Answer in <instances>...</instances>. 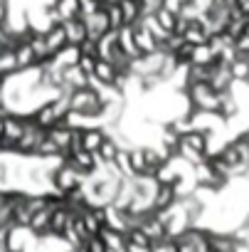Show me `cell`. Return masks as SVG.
I'll return each instance as SVG.
<instances>
[{
  "label": "cell",
  "instance_id": "obj_1",
  "mask_svg": "<svg viewBox=\"0 0 249 252\" xmlns=\"http://www.w3.org/2000/svg\"><path fill=\"white\" fill-rule=\"evenodd\" d=\"M67 99H69V109L72 111H77L82 116H89V119H94L99 124V116L104 111V104H101V96H99L96 87L89 84V87L74 89V92L67 94Z\"/></svg>",
  "mask_w": 249,
  "mask_h": 252
},
{
  "label": "cell",
  "instance_id": "obj_2",
  "mask_svg": "<svg viewBox=\"0 0 249 252\" xmlns=\"http://www.w3.org/2000/svg\"><path fill=\"white\" fill-rule=\"evenodd\" d=\"M84 181H86V176L84 173H79L67 158L52 171V178H50V183H52V190L55 193H59V195H69V193H74V190H79V188H84Z\"/></svg>",
  "mask_w": 249,
  "mask_h": 252
},
{
  "label": "cell",
  "instance_id": "obj_3",
  "mask_svg": "<svg viewBox=\"0 0 249 252\" xmlns=\"http://www.w3.org/2000/svg\"><path fill=\"white\" fill-rule=\"evenodd\" d=\"M185 94H188L190 109H197V111H217V106H220V94L210 87V82L190 84Z\"/></svg>",
  "mask_w": 249,
  "mask_h": 252
},
{
  "label": "cell",
  "instance_id": "obj_4",
  "mask_svg": "<svg viewBox=\"0 0 249 252\" xmlns=\"http://www.w3.org/2000/svg\"><path fill=\"white\" fill-rule=\"evenodd\" d=\"M131 30H134V40H136V47H138L141 55H148V52L161 50V42L156 40V35L148 30V25L143 20H138L136 25H131Z\"/></svg>",
  "mask_w": 249,
  "mask_h": 252
},
{
  "label": "cell",
  "instance_id": "obj_5",
  "mask_svg": "<svg viewBox=\"0 0 249 252\" xmlns=\"http://www.w3.org/2000/svg\"><path fill=\"white\" fill-rule=\"evenodd\" d=\"M67 161H69L79 173H84V176H91L96 168H101V161H99L96 151H86V149H82V151L67 156Z\"/></svg>",
  "mask_w": 249,
  "mask_h": 252
},
{
  "label": "cell",
  "instance_id": "obj_6",
  "mask_svg": "<svg viewBox=\"0 0 249 252\" xmlns=\"http://www.w3.org/2000/svg\"><path fill=\"white\" fill-rule=\"evenodd\" d=\"M84 23H86V30H89V40H101L106 32H111V23H109L106 5H104L99 13H94V15L84 18Z\"/></svg>",
  "mask_w": 249,
  "mask_h": 252
},
{
  "label": "cell",
  "instance_id": "obj_7",
  "mask_svg": "<svg viewBox=\"0 0 249 252\" xmlns=\"http://www.w3.org/2000/svg\"><path fill=\"white\" fill-rule=\"evenodd\" d=\"M210 87L217 92V94H222V92H229L232 87H234V77H232V72H229V64H212V72H210Z\"/></svg>",
  "mask_w": 249,
  "mask_h": 252
},
{
  "label": "cell",
  "instance_id": "obj_8",
  "mask_svg": "<svg viewBox=\"0 0 249 252\" xmlns=\"http://www.w3.org/2000/svg\"><path fill=\"white\" fill-rule=\"evenodd\" d=\"M47 136L55 141V146L59 149V154L67 158V154H69V149H72V139H74V129H72V126L59 124V126H55V129L47 131Z\"/></svg>",
  "mask_w": 249,
  "mask_h": 252
},
{
  "label": "cell",
  "instance_id": "obj_9",
  "mask_svg": "<svg viewBox=\"0 0 249 252\" xmlns=\"http://www.w3.org/2000/svg\"><path fill=\"white\" fill-rule=\"evenodd\" d=\"M64 32H67V42L79 47L84 40H89V30H86V23L84 18H74V20H64Z\"/></svg>",
  "mask_w": 249,
  "mask_h": 252
},
{
  "label": "cell",
  "instance_id": "obj_10",
  "mask_svg": "<svg viewBox=\"0 0 249 252\" xmlns=\"http://www.w3.org/2000/svg\"><path fill=\"white\" fill-rule=\"evenodd\" d=\"M178 200H180V195H178V190L173 186H161L158 183V190H156V198H153V213L170 210Z\"/></svg>",
  "mask_w": 249,
  "mask_h": 252
},
{
  "label": "cell",
  "instance_id": "obj_11",
  "mask_svg": "<svg viewBox=\"0 0 249 252\" xmlns=\"http://www.w3.org/2000/svg\"><path fill=\"white\" fill-rule=\"evenodd\" d=\"M116 77H118V69H116L113 62H109V60H96L91 84H116Z\"/></svg>",
  "mask_w": 249,
  "mask_h": 252
},
{
  "label": "cell",
  "instance_id": "obj_12",
  "mask_svg": "<svg viewBox=\"0 0 249 252\" xmlns=\"http://www.w3.org/2000/svg\"><path fill=\"white\" fill-rule=\"evenodd\" d=\"M89 84H91V77L79 64L64 67V87H67V92H74V89H82V87H89Z\"/></svg>",
  "mask_w": 249,
  "mask_h": 252
},
{
  "label": "cell",
  "instance_id": "obj_13",
  "mask_svg": "<svg viewBox=\"0 0 249 252\" xmlns=\"http://www.w3.org/2000/svg\"><path fill=\"white\" fill-rule=\"evenodd\" d=\"M45 40H47V47H50V52H52V57L57 55V52H62L69 42H67V32H64V25L62 23H57V25H52L50 30H45Z\"/></svg>",
  "mask_w": 249,
  "mask_h": 252
},
{
  "label": "cell",
  "instance_id": "obj_14",
  "mask_svg": "<svg viewBox=\"0 0 249 252\" xmlns=\"http://www.w3.org/2000/svg\"><path fill=\"white\" fill-rule=\"evenodd\" d=\"M118 8L123 15V25H136L138 20H143V8L138 0H118Z\"/></svg>",
  "mask_w": 249,
  "mask_h": 252
},
{
  "label": "cell",
  "instance_id": "obj_15",
  "mask_svg": "<svg viewBox=\"0 0 249 252\" xmlns=\"http://www.w3.org/2000/svg\"><path fill=\"white\" fill-rule=\"evenodd\" d=\"M106 129H101V126H89V129L82 131V141H84V149L86 151H99L101 144L106 141Z\"/></svg>",
  "mask_w": 249,
  "mask_h": 252
},
{
  "label": "cell",
  "instance_id": "obj_16",
  "mask_svg": "<svg viewBox=\"0 0 249 252\" xmlns=\"http://www.w3.org/2000/svg\"><path fill=\"white\" fill-rule=\"evenodd\" d=\"M55 13H57V18L62 23L82 18V0H57V3H55Z\"/></svg>",
  "mask_w": 249,
  "mask_h": 252
},
{
  "label": "cell",
  "instance_id": "obj_17",
  "mask_svg": "<svg viewBox=\"0 0 249 252\" xmlns=\"http://www.w3.org/2000/svg\"><path fill=\"white\" fill-rule=\"evenodd\" d=\"M118 47H121L123 55L131 57V60H138V57H141V52H138V47H136V40H134V30H131L129 25L118 30Z\"/></svg>",
  "mask_w": 249,
  "mask_h": 252
},
{
  "label": "cell",
  "instance_id": "obj_18",
  "mask_svg": "<svg viewBox=\"0 0 249 252\" xmlns=\"http://www.w3.org/2000/svg\"><path fill=\"white\" fill-rule=\"evenodd\" d=\"M183 37H185V42H190V45H202V42L210 40V32H207L205 23L197 18V20H193V23L188 25V30L183 32Z\"/></svg>",
  "mask_w": 249,
  "mask_h": 252
},
{
  "label": "cell",
  "instance_id": "obj_19",
  "mask_svg": "<svg viewBox=\"0 0 249 252\" xmlns=\"http://www.w3.org/2000/svg\"><path fill=\"white\" fill-rule=\"evenodd\" d=\"M118 151H121V144L113 139V136H106V141L101 144V149L96 151V156H99V161H101V166L106 163H113L116 161V156H118Z\"/></svg>",
  "mask_w": 249,
  "mask_h": 252
},
{
  "label": "cell",
  "instance_id": "obj_20",
  "mask_svg": "<svg viewBox=\"0 0 249 252\" xmlns=\"http://www.w3.org/2000/svg\"><path fill=\"white\" fill-rule=\"evenodd\" d=\"M131 171H134V178H136V176H151L141 146H134V149H131Z\"/></svg>",
  "mask_w": 249,
  "mask_h": 252
},
{
  "label": "cell",
  "instance_id": "obj_21",
  "mask_svg": "<svg viewBox=\"0 0 249 252\" xmlns=\"http://www.w3.org/2000/svg\"><path fill=\"white\" fill-rule=\"evenodd\" d=\"M13 74H18V60L13 50H5L0 52V77H13Z\"/></svg>",
  "mask_w": 249,
  "mask_h": 252
},
{
  "label": "cell",
  "instance_id": "obj_22",
  "mask_svg": "<svg viewBox=\"0 0 249 252\" xmlns=\"http://www.w3.org/2000/svg\"><path fill=\"white\" fill-rule=\"evenodd\" d=\"M156 20L161 23V28L166 30V32H175V25H178V15L173 13V10H168V8H158L156 13Z\"/></svg>",
  "mask_w": 249,
  "mask_h": 252
},
{
  "label": "cell",
  "instance_id": "obj_23",
  "mask_svg": "<svg viewBox=\"0 0 249 252\" xmlns=\"http://www.w3.org/2000/svg\"><path fill=\"white\" fill-rule=\"evenodd\" d=\"M229 72H232L234 82H247V77H249V60H244L242 55H237V60L229 64Z\"/></svg>",
  "mask_w": 249,
  "mask_h": 252
},
{
  "label": "cell",
  "instance_id": "obj_24",
  "mask_svg": "<svg viewBox=\"0 0 249 252\" xmlns=\"http://www.w3.org/2000/svg\"><path fill=\"white\" fill-rule=\"evenodd\" d=\"M106 13H109V23H111V30H121V28H126L123 25V15H121V8H118V0L116 3H106Z\"/></svg>",
  "mask_w": 249,
  "mask_h": 252
},
{
  "label": "cell",
  "instance_id": "obj_25",
  "mask_svg": "<svg viewBox=\"0 0 249 252\" xmlns=\"http://www.w3.org/2000/svg\"><path fill=\"white\" fill-rule=\"evenodd\" d=\"M10 15H13L10 0H0V28H8L10 25Z\"/></svg>",
  "mask_w": 249,
  "mask_h": 252
},
{
  "label": "cell",
  "instance_id": "obj_26",
  "mask_svg": "<svg viewBox=\"0 0 249 252\" xmlns=\"http://www.w3.org/2000/svg\"><path fill=\"white\" fill-rule=\"evenodd\" d=\"M79 50H82V55L99 60V40H84V42L79 45Z\"/></svg>",
  "mask_w": 249,
  "mask_h": 252
},
{
  "label": "cell",
  "instance_id": "obj_27",
  "mask_svg": "<svg viewBox=\"0 0 249 252\" xmlns=\"http://www.w3.org/2000/svg\"><path fill=\"white\" fill-rule=\"evenodd\" d=\"M153 252H178V242L173 237H166L161 242H153Z\"/></svg>",
  "mask_w": 249,
  "mask_h": 252
},
{
  "label": "cell",
  "instance_id": "obj_28",
  "mask_svg": "<svg viewBox=\"0 0 249 252\" xmlns=\"http://www.w3.org/2000/svg\"><path fill=\"white\" fill-rule=\"evenodd\" d=\"M79 67L89 74V77H94V67H96V57H86V55H82V60H79Z\"/></svg>",
  "mask_w": 249,
  "mask_h": 252
},
{
  "label": "cell",
  "instance_id": "obj_29",
  "mask_svg": "<svg viewBox=\"0 0 249 252\" xmlns=\"http://www.w3.org/2000/svg\"><path fill=\"white\" fill-rule=\"evenodd\" d=\"M234 8H237L242 15L249 18V0H234Z\"/></svg>",
  "mask_w": 249,
  "mask_h": 252
},
{
  "label": "cell",
  "instance_id": "obj_30",
  "mask_svg": "<svg viewBox=\"0 0 249 252\" xmlns=\"http://www.w3.org/2000/svg\"><path fill=\"white\" fill-rule=\"evenodd\" d=\"M5 136V114H0V139Z\"/></svg>",
  "mask_w": 249,
  "mask_h": 252
},
{
  "label": "cell",
  "instance_id": "obj_31",
  "mask_svg": "<svg viewBox=\"0 0 249 252\" xmlns=\"http://www.w3.org/2000/svg\"><path fill=\"white\" fill-rule=\"evenodd\" d=\"M207 252H217V250H212V247H210V250H207Z\"/></svg>",
  "mask_w": 249,
  "mask_h": 252
},
{
  "label": "cell",
  "instance_id": "obj_32",
  "mask_svg": "<svg viewBox=\"0 0 249 252\" xmlns=\"http://www.w3.org/2000/svg\"><path fill=\"white\" fill-rule=\"evenodd\" d=\"M247 82H249V77H247Z\"/></svg>",
  "mask_w": 249,
  "mask_h": 252
},
{
  "label": "cell",
  "instance_id": "obj_33",
  "mask_svg": "<svg viewBox=\"0 0 249 252\" xmlns=\"http://www.w3.org/2000/svg\"><path fill=\"white\" fill-rule=\"evenodd\" d=\"M247 20H249V18H247Z\"/></svg>",
  "mask_w": 249,
  "mask_h": 252
}]
</instances>
